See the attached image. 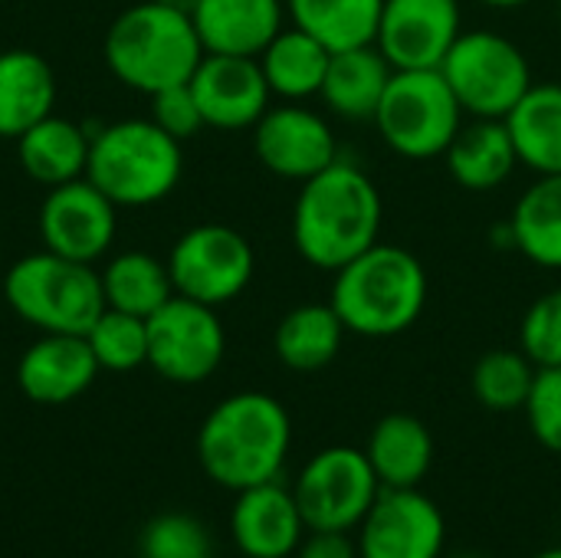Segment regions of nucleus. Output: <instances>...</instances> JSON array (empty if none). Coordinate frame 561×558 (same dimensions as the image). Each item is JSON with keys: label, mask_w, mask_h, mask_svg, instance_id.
Instances as JSON below:
<instances>
[{"label": "nucleus", "mask_w": 561, "mask_h": 558, "mask_svg": "<svg viewBox=\"0 0 561 558\" xmlns=\"http://www.w3.org/2000/svg\"><path fill=\"white\" fill-rule=\"evenodd\" d=\"M381 224L385 201L378 184L362 164L345 158H335L325 171L302 181L293 204L296 253L322 273H335L375 247Z\"/></svg>", "instance_id": "1"}, {"label": "nucleus", "mask_w": 561, "mask_h": 558, "mask_svg": "<svg viewBox=\"0 0 561 558\" xmlns=\"http://www.w3.org/2000/svg\"><path fill=\"white\" fill-rule=\"evenodd\" d=\"M151 122L168 132L171 138L178 141H187L194 138L207 122H204V112L197 105V95L191 89V82H181V86H168L161 92L151 95Z\"/></svg>", "instance_id": "36"}, {"label": "nucleus", "mask_w": 561, "mask_h": 558, "mask_svg": "<svg viewBox=\"0 0 561 558\" xmlns=\"http://www.w3.org/2000/svg\"><path fill=\"white\" fill-rule=\"evenodd\" d=\"M332 276V309L348 332L365 339H391L408 332L431 299L424 263L411 250L385 240L348 260Z\"/></svg>", "instance_id": "3"}, {"label": "nucleus", "mask_w": 561, "mask_h": 558, "mask_svg": "<svg viewBox=\"0 0 561 558\" xmlns=\"http://www.w3.org/2000/svg\"><path fill=\"white\" fill-rule=\"evenodd\" d=\"M536 558H561V549H546V553H539Z\"/></svg>", "instance_id": "40"}, {"label": "nucleus", "mask_w": 561, "mask_h": 558, "mask_svg": "<svg viewBox=\"0 0 561 558\" xmlns=\"http://www.w3.org/2000/svg\"><path fill=\"white\" fill-rule=\"evenodd\" d=\"M145 558H210L207 529L187 513H164L141 536Z\"/></svg>", "instance_id": "34"}, {"label": "nucleus", "mask_w": 561, "mask_h": 558, "mask_svg": "<svg viewBox=\"0 0 561 558\" xmlns=\"http://www.w3.org/2000/svg\"><path fill=\"white\" fill-rule=\"evenodd\" d=\"M467 115L440 69H394L375 112L385 145L408 161L444 158Z\"/></svg>", "instance_id": "7"}, {"label": "nucleus", "mask_w": 561, "mask_h": 558, "mask_svg": "<svg viewBox=\"0 0 561 558\" xmlns=\"http://www.w3.org/2000/svg\"><path fill=\"white\" fill-rule=\"evenodd\" d=\"M204 53L260 56L286 26V0H201L191 13Z\"/></svg>", "instance_id": "19"}, {"label": "nucleus", "mask_w": 561, "mask_h": 558, "mask_svg": "<svg viewBox=\"0 0 561 558\" xmlns=\"http://www.w3.org/2000/svg\"><path fill=\"white\" fill-rule=\"evenodd\" d=\"M450 178L473 194L503 187L519 168V155L506 118H470L444 151Z\"/></svg>", "instance_id": "20"}, {"label": "nucleus", "mask_w": 561, "mask_h": 558, "mask_svg": "<svg viewBox=\"0 0 561 558\" xmlns=\"http://www.w3.org/2000/svg\"><path fill=\"white\" fill-rule=\"evenodd\" d=\"M99 372L85 335L43 332V339H36L20 358L16 385L36 405H66L79 398Z\"/></svg>", "instance_id": "18"}, {"label": "nucleus", "mask_w": 561, "mask_h": 558, "mask_svg": "<svg viewBox=\"0 0 561 558\" xmlns=\"http://www.w3.org/2000/svg\"><path fill=\"white\" fill-rule=\"evenodd\" d=\"M158 3H164V7H174V10H181V13H194L201 0H158Z\"/></svg>", "instance_id": "39"}, {"label": "nucleus", "mask_w": 561, "mask_h": 558, "mask_svg": "<svg viewBox=\"0 0 561 558\" xmlns=\"http://www.w3.org/2000/svg\"><path fill=\"white\" fill-rule=\"evenodd\" d=\"M536 365L523 349L486 352L470 375L473 398L490 411H523L536 382Z\"/></svg>", "instance_id": "31"}, {"label": "nucleus", "mask_w": 561, "mask_h": 558, "mask_svg": "<svg viewBox=\"0 0 561 558\" xmlns=\"http://www.w3.org/2000/svg\"><path fill=\"white\" fill-rule=\"evenodd\" d=\"M293 493L309 529L352 533L375 506L381 483L365 451L325 447L302 467Z\"/></svg>", "instance_id": "10"}, {"label": "nucleus", "mask_w": 561, "mask_h": 558, "mask_svg": "<svg viewBox=\"0 0 561 558\" xmlns=\"http://www.w3.org/2000/svg\"><path fill=\"white\" fill-rule=\"evenodd\" d=\"M10 309L39 332L85 335L105 309L102 273L49 250L16 260L3 276Z\"/></svg>", "instance_id": "6"}, {"label": "nucleus", "mask_w": 561, "mask_h": 558, "mask_svg": "<svg viewBox=\"0 0 561 558\" xmlns=\"http://www.w3.org/2000/svg\"><path fill=\"white\" fill-rule=\"evenodd\" d=\"M256 59L273 95H279L283 102H306L322 92L332 49L289 23L273 36V43Z\"/></svg>", "instance_id": "25"}, {"label": "nucleus", "mask_w": 561, "mask_h": 558, "mask_svg": "<svg viewBox=\"0 0 561 558\" xmlns=\"http://www.w3.org/2000/svg\"><path fill=\"white\" fill-rule=\"evenodd\" d=\"M85 342L105 372H135L148 365V319L105 306L85 332Z\"/></svg>", "instance_id": "32"}, {"label": "nucleus", "mask_w": 561, "mask_h": 558, "mask_svg": "<svg viewBox=\"0 0 561 558\" xmlns=\"http://www.w3.org/2000/svg\"><path fill=\"white\" fill-rule=\"evenodd\" d=\"M483 7H493V10H519V7H526V3H533V0H480Z\"/></svg>", "instance_id": "38"}, {"label": "nucleus", "mask_w": 561, "mask_h": 558, "mask_svg": "<svg viewBox=\"0 0 561 558\" xmlns=\"http://www.w3.org/2000/svg\"><path fill=\"white\" fill-rule=\"evenodd\" d=\"M345 322L332 309V303H302L289 309L273 335L276 358L302 375L322 372L335 362L345 342Z\"/></svg>", "instance_id": "27"}, {"label": "nucleus", "mask_w": 561, "mask_h": 558, "mask_svg": "<svg viewBox=\"0 0 561 558\" xmlns=\"http://www.w3.org/2000/svg\"><path fill=\"white\" fill-rule=\"evenodd\" d=\"M201 59L204 43L191 13L158 0L128 7L105 33V62L112 76L145 95L191 82Z\"/></svg>", "instance_id": "4"}, {"label": "nucleus", "mask_w": 561, "mask_h": 558, "mask_svg": "<svg viewBox=\"0 0 561 558\" xmlns=\"http://www.w3.org/2000/svg\"><path fill=\"white\" fill-rule=\"evenodd\" d=\"M306 520L299 513L296 493L276 480L240 490L230 516L233 543L250 558H286L299 553Z\"/></svg>", "instance_id": "17"}, {"label": "nucleus", "mask_w": 561, "mask_h": 558, "mask_svg": "<svg viewBox=\"0 0 561 558\" xmlns=\"http://www.w3.org/2000/svg\"><path fill=\"white\" fill-rule=\"evenodd\" d=\"M168 270L178 296L217 309L247 293L256 273V253L240 230L227 224H201L178 237Z\"/></svg>", "instance_id": "9"}, {"label": "nucleus", "mask_w": 561, "mask_h": 558, "mask_svg": "<svg viewBox=\"0 0 561 558\" xmlns=\"http://www.w3.org/2000/svg\"><path fill=\"white\" fill-rule=\"evenodd\" d=\"M56 76L33 49L0 53V138H20L26 128L53 115Z\"/></svg>", "instance_id": "22"}, {"label": "nucleus", "mask_w": 561, "mask_h": 558, "mask_svg": "<svg viewBox=\"0 0 561 558\" xmlns=\"http://www.w3.org/2000/svg\"><path fill=\"white\" fill-rule=\"evenodd\" d=\"M118 204H112L89 178L49 187L39 204V240L43 250L95 263L108 253L118 227Z\"/></svg>", "instance_id": "14"}, {"label": "nucleus", "mask_w": 561, "mask_h": 558, "mask_svg": "<svg viewBox=\"0 0 561 558\" xmlns=\"http://www.w3.org/2000/svg\"><path fill=\"white\" fill-rule=\"evenodd\" d=\"M299 558H358V543H352L348 533L312 529V536L299 546Z\"/></svg>", "instance_id": "37"}, {"label": "nucleus", "mask_w": 561, "mask_h": 558, "mask_svg": "<svg viewBox=\"0 0 561 558\" xmlns=\"http://www.w3.org/2000/svg\"><path fill=\"white\" fill-rule=\"evenodd\" d=\"M293 444L286 408L263 391L224 398L201 424L197 457L204 474L227 490H250L279 477Z\"/></svg>", "instance_id": "2"}, {"label": "nucleus", "mask_w": 561, "mask_h": 558, "mask_svg": "<svg viewBox=\"0 0 561 558\" xmlns=\"http://www.w3.org/2000/svg\"><path fill=\"white\" fill-rule=\"evenodd\" d=\"M253 151L266 171L286 181H309L339 158L329 118L302 102L270 105L253 125Z\"/></svg>", "instance_id": "12"}, {"label": "nucleus", "mask_w": 561, "mask_h": 558, "mask_svg": "<svg viewBox=\"0 0 561 558\" xmlns=\"http://www.w3.org/2000/svg\"><path fill=\"white\" fill-rule=\"evenodd\" d=\"M227 352V332L214 306L187 296H171L158 312L148 316V365L174 382H207Z\"/></svg>", "instance_id": "11"}, {"label": "nucleus", "mask_w": 561, "mask_h": 558, "mask_svg": "<svg viewBox=\"0 0 561 558\" xmlns=\"http://www.w3.org/2000/svg\"><path fill=\"white\" fill-rule=\"evenodd\" d=\"M510 230L529 263L561 270V174H536L513 207Z\"/></svg>", "instance_id": "28"}, {"label": "nucleus", "mask_w": 561, "mask_h": 558, "mask_svg": "<svg viewBox=\"0 0 561 558\" xmlns=\"http://www.w3.org/2000/svg\"><path fill=\"white\" fill-rule=\"evenodd\" d=\"M460 33V0H385L375 46L394 69H440Z\"/></svg>", "instance_id": "15"}, {"label": "nucleus", "mask_w": 561, "mask_h": 558, "mask_svg": "<svg viewBox=\"0 0 561 558\" xmlns=\"http://www.w3.org/2000/svg\"><path fill=\"white\" fill-rule=\"evenodd\" d=\"M526 418L542 447L552 454H561V368H539L529 401H526Z\"/></svg>", "instance_id": "35"}, {"label": "nucleus", "mask_w": 561, "mask_h": 558, "mask_svg": "<svg viewBox=\"0 0 561 558\" xmlns=\"http://www.w3.org/2000/svg\"><path fill=\"white\" fill-rule=\"evenodd\" d=\"M102 293H105V306L148 319L174 296V283L168 263H161L145 250H128L105 263Z\"/></svg>", "instance_id": "30"}, {"label": "nucleus", "mask_w": 561, "mask_h": 558, "mask_svg": "<svg viewBox=\"0 0 561 558\" xmlns=\"http://www.w3.org/2000/svg\"><path fill=\"white\" fill-rule=\"evenodd\" d=\"M519 164L533 174H561V82H533L506 115Z\"/></svg>", "instance_id": "26"}, {"label": "nucleus", "mask_w": 561, "mask_h": 558, "mask_svg": "<svg viewBox=\"0 0 561 558\" xmlns=\"http://www.w3.org/2000/svg\"><path fill=\"white\" fill-rule=\"evenodd\" d=\"M440 72L467 118H506L536 82L529 56L496 30H463Z\"/></svg>", "instance_id": "8"}, {"label": "nucleus", "mask_w": 561, "mask_h": 558, "mask_svg": "<svg viewBox=\"0 0 561 558\" xmlns=\"http://www.w3.org/2000/svg\"><path fill=\"white\" fill-rule=\"evenodd\" d=\"M454 558H483V556H454Z\"/></svg>", "instance_id": "41"}, {"label": "nucleus", "mask_w": 561, "mask_h": 558, "mask_svg": "<svg viewBox=\"0 0 561 558\" xmlns=\"http://www.w3.org/2000/svg\"><path fill=\"white\" fill-rule=\"evenodd\" d=\"M365 457L381 487H417L434 464V437L414 414H385L365 447Z\"/></svg>", "instance_id": "23"}, {"label": "nucleus", "mask_w": 561, "mask_h": 558, "mask_svg": "<svg viewBox=\"0 0 561 558\" xmlns=\"http://www.w3.org/2000/svg\"><path fill=\"white\" fill-rule=\"evenodd\" d=\"M519 349L536 368H561V289L539 296L519 326Z\"/></svg>", "instance_id": "33"}, {"label": "nucleus", "mask_w": 561, "mask_h": 558, "mask_svg": "<svg viewBox=\"0 0 561 558\" xmlns=\"http://www.w3.org/2000/svg\"><path fill=\"white\" fill-rule=\"evenodd\" d=\"M89 145L92 135H85L82 125L62 115H46L43 122H36L16 138V155L33 181L46 187H59L66 181L85 178Z\"/></svg>", "instance_id": "24"}, {"label": "nucleus", "mask_w": 561, "mask_h": 558, "mask_svg": "<svg viewBox=\"0 0 561 558\" xmlns=\"http://www.w3.org/2000/svg\"><path fill=\"white\" fill-rule=\"evenodd\" d=\"M391 76L394 66L385 59V53L375 43L342 49L332 53L319 99L332 115L345 122H375V112L385 99Z\"/></svg>", "instance_id": "21"}, {"label": "nucleus", "mask_w": 561, "mask_h": 558, "mask_svg": "<svg viewBox=\"0 0 561 558\" xmlns=\"http://www.w3.org/2000/svg\"><path fill=\"white\" fill-rule=\"evenodd\" d=\"M191 89L210 128L240 132L253 128L270 109V86L256 56H220L204 53L191 76Z\"/></svg>", "instance_id": "16"}, {"label": "nucleus", "mask_w": 561, "mask_h": 558, "mask_svg": "<svg viewBox=\"0 0 561 558\" xmlns=\"http://www.w3.org/2000/svg\"><path fill=\"white\" fill-rule=\"evenodd\" d=\"M184 174L181 141L151 118H128L92 135L85 178L118 207L164 201Z\"/></svg>", "instance_id": "5"}, {"label": "nucleus", "mask_w": 561, "mask_h": 558, "mask_svg": "<svg viewBox=\"0 0 561 558\" xmlns=\"http://www.w3.org/2000/svg\"><path fill=\"white\" fill-rule=\"evenodd\" d=\"M381 7L385 0H286V16L332 53H342L375 43Z\"/></svg>", "instance_id": "29"}, {"label": "nucleus", "mask_w": 561, "mask_h": 558, "mask_svg": "<svg viewBox=\"0 0 561 558\" xmlns=\"http://www.w3.org/2000/svg\"><path fill=\"white\" fill-rule=\"evenodd\" d=\"M447 539L444 513L417 487H381L358 526V558H440Z\"/></svg>", "instance_id": "13"}]
</instances>
